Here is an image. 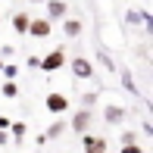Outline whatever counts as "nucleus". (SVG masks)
<instances>
[{
	"label": "nucleus",
	"mask_w": 153,
	"mask_h": 153,
	"mask_svg": "<svg viewBox=\"0 0 153 153\" xmlns=\"http://www.w3.org/2000/svg\"><path fill=\"white\" fill-rule=\"evenodd\" d=\"M62 66H66V53H62V47L50 50L47 56H41V62H38L41 72H56V69H62Z\"/></svg>",
	"instance_id": "f257e3e1"
},
{
	"label": "nucleus",
	"mask_w": 153,
	"mask_h": 153,
	"mask_svg": "<svg viewBox=\"0 0 153 153\" xmlns=\"http://www.w3.org/2000/svg\"><path fill=\"white\" fill-rule=\"evenodd\" d=\"M125 119H128V109L125 106H116V103H106V106H103V122L106 125H122Z\"/></svg>",
	"instance_id": "f03ea898"
},
{
	"label": "nucleus",
	"mask_w": 153,
	"mask_h": 153,
	"mask_svg": "<svg viewBox=\"0 0 153 153\" xmlns=\"http://www.w3.org/2000/svg\"><path fill=\"white\" fill-rule=\"evenodd\" d=\"M50 31H53L50 19H28V31L25 34H31V38H50Z\"/></svg>",
	"instance_id": "7ed1b4c3"
},
{
	"label": "nucleus",
	"mask_w": 153,
	"mask_h": 153,
	"mask_svg": "<svg viewBox=\"0 0 153 153\" xmlns=\"http://www.w3.org/2000/svg\"><path fill=\"white\" fill-rule=\"evenodd\" d=\"M44 3H47V19H50V22H59V19L69 16V3L66 0H44Z\"/></svg>",
	"instance_id": "20e7f679"
},
{
	"label": "nucleus",
	"mask_w": 153,
	"mask_h": 153,
	"mask_svg": "<svg viewBox=\"0 0 153 153\" xmlns=\"http://www.w3.org/2000/svg\"><path fill=\"white\" fill-rule=\"evenodd\" d=\"M44 106L50 109L53 116H59V113H69V97H66V94H47Z\"/></svg>",
	"instance_id": "39448f33"
},
{
	"label": "nucleus",
	"mask_w": 153,
	"mask_h": 153,
	"mask_svg": "<svg viewBox=\"0 0 153 153\" xmlns=\"http://www.w3.org/2000/svg\"><path fill=\"white\" fill-rule=\"evenodd\" d=\"M69 66H72V75H75V78H94V66H91V59L75 56Z\"/></svg>",
	"instance_id": "423d86ee"
},
{
	"label": "nucleus",
	"mask_w": 153,
	"mask_h": 153,
	"mask_svg": "<svg viewBox=\"0 0 153 153\" xmlns=\"http://www.w3.org/2000/svg\"><path fill=\"white\" fill-rule=\"evenodd\" d=\"M88 125H91V109H85V106H81V109H75V113H72V122H69V128L85 134V131H88Z\"/></svg>",
	"instance_id": "0eeeda50"
},
{
	"label": "nucleus",
	"mask_w": 153,
	"mask_h": 153,
	"mask_svg": "<svg viewBox=\"0 0 153 153\" xmlns=\"http://www.w3.org/2000/svg\"><path fill=\"white\" fill-rule=\"evenodd\" d=\"M81 144H85V153H106V141H103V137L85 134V137H81Z\"/></svg>",
	"instance_id": "6e6552de"
},
{
	"label": "nucleus",
	"mask_w": 153,
	"mask_h": 153,
	"mask_svg": "<svg viewBox=\"0 0 153 153\" xmlns=\"http://www.w3.org/2000/svg\"><path fill=\"white\" fill-rule=\"evenodd\" d=\"M59 22H62V31H66V38H78L81 28H85V25H81L75 16H66V19H59Z\"/></svg>",
	"instance_id": "1a4fd4ad"
},
{
	"label": "nucleus",
	"mask_w": 153,
	"mask_h": 153,
	"mask_svg": "<svg viewBox=\"0 0 153 153\" xmlns=\"http://www.w3.org/2000/svg\"><path fill=\"white\" fill-rule=\"evenodd\" d=\"M28 13H16V16H13V31H16V34H25V31H28Z\"/></svg>",
	"instance_id": "9d476101"
},
{
	"label": "nucleus",
	"mask_w": 153,
	"mask_h": 153,
	"mask_svg": "<svg viewBox=\"0 0 153 153\" xmlns=\"http://www.w3.org/2000/svg\"><path fill=\"white\" fill-rule=\"evenodd\" d=\"M97 62H100L106 72H116V62H113V56H109V53H103V47L97 50Z\"/></svg>",
	"instance_id": "9b49d317"
},
{
	"label": "nucleus",
	"mask_w": 153,
	"mask_h": 153,
	"mask_svg": "<svg viewBox=\"0 0 153 153\" xmlns=\"http://www.w3.org/2000/svg\"><path fill=\"white\" fill-rule=\"evenodd\" d=\"M125 22L128 25H144V10H128L125 13Z\"/></svg>",
	"instance_id": "f8f14e48"
},
{
	"label": "nucleus",
	"mask_w": 153,
	"mask_h": 153,
	"mask_svg": "<svg viewBox=\"0 0 153 153\" xmlns=\"http://www.w3.org/2000/svg\"><path fill=\"white\" fill-rule=\"evenodd\" d=\"M122 85H125V91H131V97H141V91H137V85H134V78H131V72H122Z\"/></svg>",
	"instance_id": "ddd939ff"
},
{
	"label": "nucleus",
	"mask_w": 153,
	"mask_h": 153,
	"mask_svg": "<svg viewBox=\"0 0 153 153\" xmlns=\"http://www.w3.org/2000/svg\"><path fill=\"white\" fill-rule=\"evenodd\" d=\"M0 94H3V97H10V100H13V97L19 94V88H16V81H13V78H6V85L0 88Z\"/></svg>",
	"instance_id": "4468645a"
},
{
	"label": "nucleus",
	"mask_w": 153,
	"mask_h": 153,
	"mask_svg": "<svg viewBox=\"0 0 153 153\" xmlns=\"http://www.w3.org/2000/svg\"><path fill=\"white\" fill-rule=\"evenodd\" d=\"M62 128H66L62 122H53L50 128H47V137H59V134H62Z\"/></svg>",
	"instance_id": "2eb2a0df"
},
{
	"label": "nucleus",
	"mask_w": 153,
	"mask_h": 153,
	"mask_svg": "<svg viewBox=\"0 0 153 153\" xmlns=\"http://www.w3.org/2000/svg\"><path fill=\"white\" fill-rule=\"evenodd\" d=\"M94 103H97V94H94V91H91V94H81V106H85V109H91Z\"/></svg>",
	"instance_id": "dca6fc26"
},
{
	"label": "nucleus",
	"mask_w": 153,
	"mask_h": 153,
	"mask_svg": "<svg viewBox=\"0 0 153 153\" xmlns=\"http://www.w3.org/2000/svg\"><path fill=\"white\" fill-rule=\"evenodd\" d=\"M131 144H137V134L134 131H125L122 134V147H131Z\"/></svg>",
	"instance_id": "f3484780"
},
{
	"label": "nucleus",
	"mask_w": 153,
	"mask_h": 153,
	"mask_svg": "<svg viewBox=\"0 0 153 153\" xmlns=\"http://www.w3.org/2000/svg\"><path fill=\"white\" fill-rule=\"evenodd\" d=\"M0 72H3V75H6V78H16V75H19V69H16V66H13V62H6V66H3V69H0Z\"/></svg>",
	"instance_id": "a211bd4d"
},
{
	"label": "nucleus",
	"mask_w": 153,
	"mask_h": 153,
	"mask_svg": "<svg viewBox=\"0 0 153 153\" xmlns=\"http://www.w3.org/2000/svg\"><path fill=\"white\" fill-rule=\"evenodd\" d=\"M10 128H13V137H22L25 134V125L22 122H10Z\"/></svg>",
	"instance_id": "6ab92c4d"
},
{
	"label": "nucleus",
	"mask_w": 153,
	"mask_h": 153,
	"mask_svg": "<svg viewBox=\"0 0 153 153\" xmlns=\"http://www.w3.org/2000/svg\"><path fill=\"white\" fill-rule=\"evenodd\" d=\"M122 153H144V150L137 147V144H131V147H122Z\"/></svg>",
	"instance_id": "aec40b11"
},
{
	"label": "nucleus",
	"mask_w": 153,
	"mask_h": 153,
	"mask_svg": "<svg viewBox=\"0 0 153 153\" xmlns=\"http://www.w3.org/2000/svg\"><path fill=\"white\" fill-rule=\"evenodd\" d=\"M10 122H13V119H6V116H0V131H6V128H10Z\"/></svg>",
	"instance_id": "412c9836"
},
{
	"label": "nucleus",
	"mask_w": 153,
	"mask_h": 153,
	"mask_svg": "<svg viewBox=\"0 0 153 153\" xmlns=\"http://www.w3.org/2000/svg\"><path fill=\"white\" fill-rule=\"evenodd\" d=\"M6 144H10V134H6V131H0V147H6Z\"/></svg>",
	"instance_id": "4be33fe9"
},
{
	"label": "nucleus",
	"mask_w": 153,
	"mask_h": 153,
	"mask_svg": "<svg viewBox=\"0 0 153 153\" xmlns=\"http://www.w3.org/2000/svg\"><path fill=\"white\" fill-rule=\"evenodd\" d=\"M28 3H44V0H28Z\"/></svg>",
	"instance_id": "5701e85b"
},
{
	"label": "nucleus",
	"mask_w": 153,
	"mask_h": 153,
	"mask_svg": "<svg viewBox=\"0 0 153 153\" xmlns=\"http://www.w3.org/2000/svg\"><path fill=\"white\" fill-rule=\"evenodd\" d=\"M0 69H3V59H0Z\"/></svg>",
	"instance_id": "b1692460"
},
{
	"label": "nucleus",
	"mask_w": 153,
	"mask_h": 153,
	"mask_svg": "<svg viewBox=\"0 0 153 153\" xmlns=\"http://www.w3.org/2000/svg\"><path fill=\"white\" fill-rule=\"evenodd\" d=\"M0 25H3V19H0Z\"/></svg>",
	"instance_id": "393cba45"
}]
</instances>
